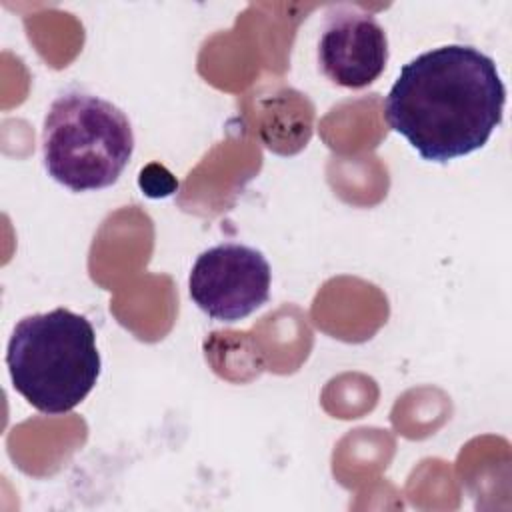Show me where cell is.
<instances>
[{
    "mask_svg": "<svg viewBox=\"0 0 512 512\" xmlns=\"http://www.w3.org/2000/svg\"><path fill=\"white\" fill-rule=\"evenodd\" d=\"M504 104L496 62L474 46L448 44L400 68L384 118L424 160L444 164L480 150L502 124Z\"/></svg>",
    "mask_w": 512,
    "mask_h": 512,
    "instance_id": "1",
    "label": "cell"
},
{
    "mask_svg": "<svg viewBox=\"0 0 512 512\" xmlns=\"http://www.w3.org/2000/svg\"><path fill=\"white\" fill-rule=\"evenodd\" d=\"M6 366L14 390L30 406L52 416L70 412L100 376L94 326L68 308L26 316L8 340Z\"/></svg>",
    "mask_w": 512,
    "mask_h": 512,
    "instance_id": "2",
    "label": "cell"
},
{
    "mask_svg": "<svg viewBox=\"0 0 512 512\" xmlns=\"http://www.w3.org/2000/svg\"><path fill=\"white\" fill-rule=\"evenodd\" d=\"M132 152L134 132L128 116L100 96L82 90L64 92L44 116V168L72 192L116 184Z\"/></svg>",
    "mask_w": 512,
    "mask_h": 512,
    "instance_id": "3",
    "label": "cell"
},
{
    "mask_svg": "<svg viewBox=\"0 0 512 512\" xmlns=\"http://www.w3.org/2000/svg\"><path fill=\"white\" fill-rule=\"evenodd\" d=\"M272 270L252 246L224 242L204 250L188 276L192 302L210 318L236 322L270 298Z\"/></svg>",
    "mask_w": 512,
    "mask_h": 512,
    "instance_id": "4",
    "label": "cell"
},
{
    "mask_svg": "<svg viewBox=\"0 0 512 512\" xmlns=\"http://www.w3.org/2000/svg\"><path fill=\"white\" fill-rule=\"evenodd\" d=\"M388 62V36L376 16L354 6L332 10L318 40L322 74L342 88L360 90L376 82Z\"/></svg>",
    "mask_w": 512,
    "mask_h": 512,
    "instance_id": "5",
    "label": "cell"
},
{
    "mask_svg": "<svg viewBox=\"0 0 512 512\" xmlns=\"http://www.w3.org/2000/svg\"><path fill=\"white\" fill-rule=\"evenodd\" d=\"M138 184H140L142 192L150 198L168 196L178 188L176 178L160 164H148L146 168H142Z\"/></svg>",
    "mask_w": 512,
    "mask_h": 512,
    "instance_id": "6",
    "label": "cell"
}]
</instances>
